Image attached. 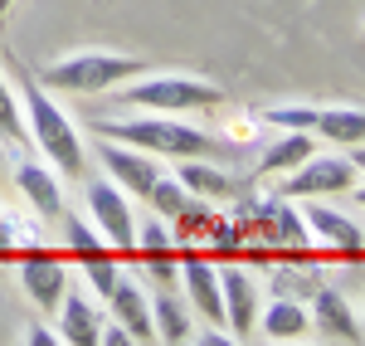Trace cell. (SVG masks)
Listing matches in <instances>:
<instances>
[{
  "label": "cell",
  "mask_w": 365,
  "mask_h": 346,
  "mask_svg": "<svg viewBox=\"0 0 365 346\" xmlns=\"http://www.w3.org/2000/svg\"><path fill=\"white\" fill-rule=\"evenodd\" d=\"M98 137L108 142H127L137 151H151L156 161L170 156V161H185V156H215L220 142L205 132V127H190L175 113H146V117H98L93 122Z\"/></svg>",
  "instance_id": "6da1fadb"
},
{
  "label": "cell",
  "mask_w": 365,
  "mask_h": 346,
  "mask_svg": "<svg viewBox=\"0 0 365 346\" xmlns=\"http://www.w3.org/2000/svg\"><path fill=\"white\" fill-rule=\"evenodd\" d=\"M146 73V63L132 54H108V49H83V54H68L39 68V83L44 88H58V93H78V98H93V93H108V88L127 83Z\"/></svg>",
  "instance_id": "7a4b0ae2"
},
{
  "label": "cell",
  "mask_w": 365,
  "mask_h": 346,
  "mask_svg": "<svg viewBox=\"0 0 365 346\" xmlns=\"http://www.w3.org/2000/svg\"><path fill=\"white\" fill-rule=\"evenodd\" d=\"M220 103H225V88L190 73H137V83L117 93V108H146V113H195Z\"/></svg>",
  "instance_id": "3957f363"
},
{
  "label": "cell",
  "mask_w": 365,
  "mask_h": 346,
  "mask_svg": "<svg viewBox=\"0 0 365 346\" xmlns=\"http://www.w3.org/2000/svg\"><path fill=\"white\" fill-rule=\"evenodd\" d=\"M25 88V108H29V137L34 146L49 156V166H58L63 175H83L88 156H83V142H78V132H73V122L58 113L54 103L44 98V83H34V78H20Z\"/></svg>",
  "instance_id": "277c9868"
},
{
  "label": "cell",
  "mask_w": 365,
  "mask_h": 346,
  "mask_svg": "<svg viewBox=\"0 0 365 346\" xmlns=\"http://www.w3.org/2000/svg\"><path fill=\"white\" fill-rule=\"evenodd\" d=\"M356 185V166L351 156H317L312 151L302 166H292V175L282 180V200H322V195H341Z\"/></svg>",
  "instance_id": "5b68a950"
},
{
  "label": "cell",
  "mask_w": 365,
  "mask_h": 346,
  "mask_svg": "<svg viewBox=\"0 0 365 346\" xmlns=\"http://www.w3.org/2000/svg\"><path fill=\"white\" fill-rule=\"evenodd\" d=\"M88 210H93V220L103 225V234H108L113 249H137V220H132L127 190H122L117 180H93V185H88Z\"/></svg>",
  "instance_id": "8992f818"
},
{
  "label": "cell",
  "mask_w": 365,
  "mask_h": 346,
  "mask_svg": "<svg viewBox=\"0 0 365 346\" xmlns=\"http://www.w3.org/2000/svg\"><path fill=\"white\" fill-rule=\"evenodd\" d=\"M98 161L108 166V175H113L127 195H141V200H146V190L161 175L151 151H137V146H127V142H108V137H98Z\"/></svg>",
  "instance_id": "52a82bcc"
},
{
  "label": "cell",
  "mask_w": 365,
  "mask_h": 346,
  "mask_svg": "<svg viewBox=\"0 0 365 346\" xmlns=\"http://www.w3.org/2000/svg\"><path fill=\"white\" fill-rule=\"evenodd\" d=\"M220 292H225V327L234 332V342H244L258 332V283L239 263L220 268Z\"/></svg>",
  "instance_id": "ba28073f"
},
{
  "label": "cell",
  "mask_w": 365,
  "mask_h": 346,
  "mask_svg": "<svg viewBox=\"0 0 365 346\" xmlns=\"http://www.w3.org/2000/svg\"><path fill=\"white\" fill-rule=\"evenodd\" d=\"M180 283H185V297L195 307L205 327H225V292H220V268L205 259H185L180 263Z\"/></svg>",
  "instance_id": "9c48e42d"
},
{
  "label": "cell",
  "mask_w": 365,
  "mask_h": 346,
  "mask_svg": "<svg viewBox=\"0 0 365 346\" xmlns=\"http://www.w3.org/2000/svg\"><path fill=\"white\" fill-rule=\"evenodd\" d=\"M312 322H317L322 337H331V342H361L365 337V322L351 312V302H346L336 288L312 292Z\"/></svg>",
  "instance_id": "30bf717a"
},
{
  "label": "cell",
  "mask_w": 365,
  "mask_h": 346,
  "mask_svg": "<svg viewBox=\"0 0 365 346\" xmlns=\"http://www.w3.org/2000/svg\"><path fill=\"white\" fill-rule=\"evenodd\" d=\"M302 225H307V234H317L327 249H341V254H361V249H365L361 225H356V220H346V215L331 210V205H307Z\"/></svg>",
  "instance_id": "8fae6325"
},
{
  "label": "cell",
  "mask_w": 365,
  "mask_h": 346,
  "mask_svg": "<svg viewBox=\"0 0 365 346\" xmlns=\"http://www.w3.org/2000/svg\"><path fill=\"white\" fill-rule=\"evenodd\" d=\"M20 283H25V292L49 312V307H58L63 302V288H68V273H63V263L54 259V254H29L25 263H20Z\"/></svg>",
  "instance_id": "7c38bea8"
},
{
  "label": "cell",
  "mask_w": 365,
  "mask_h": 346,
  "mask_svg": "<svg viewBox=\"0 0 365 346\" xmlns=\"http://www.w3.org/2000/svg\"><path fill=\"white\" fill-rule=\"evenodd\" d=\"M108 302H113V317L127 327V337L132 342H156V322H151V297L137 288V283H127V278H117V288L108 292Z\"/></svg>",
  "instance_id": "4fadbf2b"
},
{
  "label": "cell",
  "mask_w": 365,
  "mask_h": 346,
  "mask_svg": "<svg viewBox=\"0 0 365 346\" xmlns=\"http://www.w3.org/2000/svg\"><path fill=\"white\" fill-rule=\"evenodd\" d=\"M137 249H141V259H146L151 283H161V288H175V283H180L175 239L166 234V225H161V220H156V225H146V230H137Z\"/></svg>",
  "instance_id": "5bb4252c"
},
{
  "label": "cell",
  "mask_w": 365,
  "mask_h": 346,
  "mask_svg": "<svg viewBox=\"0 0 365 346\" xmlns=\"http://www.w3.org/2000/svg\"><path fill=\"white\" fill-rule=\"evenodd\" d=\"M249 215L263 225V234H268L273 244H287V249H302V244H307V225L282 205V195H278V200H253Z\"/></svg>",
  "instance_id": "9a60e30c"
},
{
  "label": "cell",
  "mask_w": 365,
  "mask_h": 346,
  "mask_svg": "<svg viewBox=\"0 0 365 346\" xmlns=\"http://www.w3.org/2000/svg\"><path fill=\"white\" fill-rule=\"evenodd\" d=\"M307 312H302V302L297 297H273L263 312H258V332L268 337V342H297V337H307Z\"/></svg>",
  "instance_id": "2e32d148"
},
{
  "label": "cell",
  "mask_w": 365,
  "mask_h": 346,
  "mask_svg": "<svg viewBox=\"0 0 365 346\" xmlns=\"http://www.w3.org/2000/svg\"><path fill=\"white\" fill-rule=\"evenodd\" d=\"M312 132H317L322 142L356 146V142H365V108H317Z\"/></svg>",
  "instance_id": "e0dca14e"
},
{
  "label": "cell",
  "mask_w": 365,
  "mask_h": 346,
  "mask_svg": "<svg viewBox=\"0 0 365 346\" xmlns=\"http://www.w3.org/2000/svg\"><path fill=\"white\" fill-rule=\"evenodd\" d=\"M15 185L25 190V200L34 205L39 215H49V220H54L58 210H63V190H58V180L49 175V166H39V161H20Z\"/></svg>",
  "instance_id": "ac0fdd59"
},
{
  "label": "cell",
  "mask_w": 365,
  "mask_h": 346,
  "mask_svg": "<svg viewBox=\"0 0 365 346\" xmlns=\"http://www.w3.org/2000/svg\"><path fill=\"white\" fill-rule=\"evenodd\" d=\"M175 180H180L190 195H205V200H225V195L239 190V180H234V175L205 166L200 156H185V161H180V171H175Z\"/></svg>",
  "instance_id": "d6986e66"
},
{
  "label": "cell",
  "mask_w": 365,
  "mask_h": 346,
  "mask_svg": "<svg viewBox=\"0 0 365 346\" xmlns=\"http://www.w3.org/2000/svg\"><path fill=\"white\" fill-rule=\"evenodd\" d=\"M151 322H156V342H190V312L175 297V288H161L151 297Z\"/></svg>",
  "instance_id": "ffe728a7"
},
{
  "label": "cell",
  "mask_w": 365,
  "mask_h": 346,
  "mask_svg": "<svg viewBox=\"0 0 365 346\" xmlns=\"http://www.w3.org/2000/svg\"><path fill=\"white\" fill-rule=\"evenodd\" d=\"M312 151H317V142H312L307 132H287V137H278V142L263 151V161H258V171L263 175H278V171H292V166H302Z\"/></svg>",
  "instance_id": "44dd1931"
},
{
  "label": "cell",
  "mask_w": 365,
  "mask_h": 346,
  "mask_svg": "<svg viewBox=\"0 0 365 346\" xmlns=\"http://www.w3.org/2000/svg\"><path fill=\"white\" fill-rule=\"evenodd\" d=\"M98 307L88 302V297H63V342H73V346H93L98 342Z\"/></svg>",
  "instance_id": "7402d4cb"
},
{
  "label": "cell",
  "mask_w": 365,
  "mask_h": 346,
  "mask_svg": "<svg viewBox=\"0 0 365 346\" xmlns=\"http://www.w3.org/2000/svg\"><path fill=\"white\" fill-rule=\"evenodd\" d=\"M146 200L156 205V210H161L166 220H180V215H185V210L195 205V200H190V190H185L180 180H161V175H156V185L146 190Z\"/></svg>",
  "instance_id": "603a6c76"
},
{
  "label": "cell",
  "mask_w": 365,
  "mask_h": 346,
  "mask_svg": "<svg viewBox=\"0 0 365 346\" xmlns=\"http://www.w3.org/2000/svg\"><path fill=\"white\" fill-rule=\"evenodd\" d=\"M68 254H73V259L78 263H88V259H103V254H108V244H103V239H98V234L88 230L83 220H68Z\"/></svg>",
  "instance_id": "cb8c5ba5"
},
{
  "label": "cell",
  "mask_w": 365,
  "mask_h": 346,
  "mask_svg": "<svg viewBox=\"0 0 365 346\" xmlns=\"http://www.w3.org/2000/svg\"><path fill=\"white\" fill-rule=\"evenodd\" d=\"M83 273H88V283H93V292H98V297H108V292L117 288V278H122V268H117L113 254H103V259H88V263H83Z\"/></svg>",
  "instance_id": "d4e9b609"
},
{
  "label": "cell",
  "mask_w": 365,
  "mask_h": 346,
  "mask_svg": "<svg viewBox=\"0 0 365 346\" xmlns=\"http://www.w3.org/2000/svg\"><path fill=\"white\" fill-rule=\"evenodd\" d=\"M0 142H25V127H20V113H15V98L0 78Z\"/></svg>",
  "instance_id": "484cf974"
},
{
  "label": "cell",
  "mask_w": 365,
  "mask_h": 346,
  "mask_svg": "<svg viewBox=\"0 0 365 346\" xmlns=\"http://www.w3.org/2000/svg\"><path fill=\"white\" fill-rule=\"evenodd\" d=\"M292 292H317L307 273H273V297H292Z\"/></svg>",
  "instance_id": "4316f807"
},
{
  "label": "cell",
  "mask_w": 365,
  "mask_h": 346,
  "mask_svg": "<svg viewBox=\"0 0 365 346\" xmlns=\"http://www.w3.org/2000/svg\"><path fill=\"white\" fill-rule=\"evenodd\" d=\"M15 220H10V215H0V254H10V249H15Z\"/></svg>",
  "instance_id": "83f0119b"
},
{
  "label": "cell",
  "mask_w": 365,
  "mask_h": 346,
  "mask_svg": "<svg viewBox=\"0 0 365 346\" xmlns=\"http://www.w3.org/2000/svg\"><path fill=\"white\" fill-rule=\"evenodd\" d=\"M98 342H108V346H127L132 337H127V327H108V332H98Z\"/></svg>",
  "instance_id": "f1b7e54d"
},
{
  "label": "cell",
  "mask_w": 365,
  "mask_h": 346,
  "mask_svg": "<svg viewBox=\"0 0 365 346\" xmlns=\"http://www.w3.org/2000/svg\"><path fill=\"white\" fill-rule=\"evenodd\" d=\"M234 342V332H220V327H210L205 337H200V346H229Z\"/></svg>",
  "instance_id": "f546056e"
},
{
  "label": "cell",
  "mask_w": 365,
  "mask_h": 346,
  "mask_svg": "<svg viewBox=\"0 0 365 346\" xmlns=\"http://www.w3.org/2000/svg\"><path fill=\"white\" fill-rule=\"evenodd\" d=\"M25 342H29V346H54V332H44V327H29Z\"/></svg>",
  "instance_id": "4dcf8cb0"
},
{
  "label": "cell",
  "mask_w": 365,
  "mask_h": 346,
  "mask_svg": "<svg viewBox=\"0 0 365 346\" xmlns=\"http://www.w3.org/2000/svg\"><path fill=\"white\" fill-rule=\"evenodd\" d=\"M10 5H15V0H0V25H5V15H10Z\"/></svg>",
  "instance_id": "1f68e13d"
},
{
  "label": "cell",
  "mask_w": 365,
  "mask_h": 346,
  "mask_svg": "<svg viewBox=\"0 0 365 346\" xmlns=\"http://www.w3.org/2000/svg\"><path fill=\"white\" fill-rule=\"evenodd\" d=\"M356 205H365V185H361V190H356Z\"/></svg>",
  "instance_id": "d6a6232c"
}]
</instances>
